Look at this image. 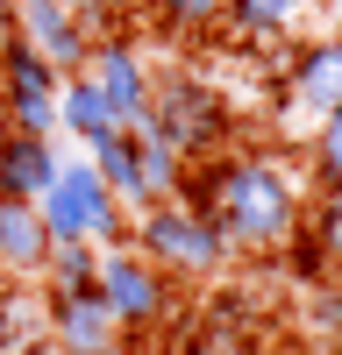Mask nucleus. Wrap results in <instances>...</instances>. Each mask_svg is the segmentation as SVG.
Masks as SVG:
<instances>
[{
  "label": "nucleus",
  "instance_id": "1",
  "mask_svg": "<svg viewBox=\"0 0 342 355\" xmlns=\"http://www.w3.org/2000/svg\"><path fill=\"white\" fill-rule=\"evenodd\" d=\"M179 206H193V214L221 234V242H228V256H278V249L300 234L307 192H300V178L285 171L278 157L243 150V157L186 164Z\"/></svg>",
  "mask_w": 342,
  "mask_h": 355
},
{
  "label": "nucleus",
  "instance_id": "2",
  "mask_svg": "<svg viewBox=\"0 0 342 355\" xmlns=\"http://www.w3.org/2000/svg\"><path fill=\"white\" fill-rule=\"evenodd\" d=\"M142 135H157L179 164H214L221 142L236 135V107L221 100V85L193 78V71H171V78L150 85V128Z\"/></svg>",
  "mask_w": 342,
  "mask_h": 355
},
{
  "label": "nucleus",
  "instance_id": "3",
  "mask_svg": "<svg viewBox=\"0 0 342 355\" xmlns=\"http://www.w3.org/2000/svg\"><path fill=\"white\" fill-rule=\"evenodd\" d=\"M129 249L150 263L157 277H171V284H214L228 263H236V256H228V242L193 214V206H179V199L136 214V220H129Z\"/></svg>",
  "mask_w": 342,
  "mask_h": 355
},
{
  "label": "nucleus",
  "instance_id": "4",
  "mask_svg": "<svg viewBox=\"0 0 342 355\" xmlns=\"http://www.w3.org/2000/svg\"><path fill=\"white\" fill-rule=\"evenodd\" d=\"M43 214V234L50 242H86V249H122L129 242V214L107 199V185L93 178V164L86 157H65L50 178V192L36 199Z\"/></svg>",
  "mask_w": 342,
  "mask_h": 355
},
{
  "label": "nucleus",
  "instance_id": "5",
  "mask_svg": "<svg viewBox=\"0 0 342 355\" xmlns=\"http://www.w3.org/2000/svg\"><path fill=\"white\" fill-rule=\"evenodd\" d=\"M93 291H100V306L114 313L122 341H129V334L142 341V334H157L164 320H171V277H157L129 242H122V249H100V277H93Z\"/></svg>",
  "mask_w": 342,
  "mask_h": 355
},
{
  "label": "nucleus",
  "instance_id": "6",
  "mask_svg": "<svg viewBox=\"0 0 342 355\" xmlns=\"http://www.w3.org/2000/svg\"><path fill=\"white\" fill-rule=\"evenodd\" d=\"M86 78L107 93L122 135H142V128H150V85H157V78H150V64H142V50H136V28L100 36L93 50H86Z\"/></svg>",
  "mask_w": 342,
  "mask_h": 355
},
{
  "label": "nucleus",
  "instance_id": "7",
  "mask_svg": "<svg viewBox=\"0 0 342 355\" xmlns=\"http://www.w3.org/2000/svg\"><path fill=\"white\" fill-rule=\"evenodd\" d=\"M43 348L57 355H122V327L100 291H43Z\"/></svg>",
  "mask_w": 342,
  "mask_h": 355
},
{
  "label": "nucleus",
  "instance_id": "8",
  "mask_svg": "<svg viewBox=\"0 0 342 355\" xmlns=\"http://www.w3.org/2000/svg\"><path fill=\"white\" fill-rule=\"evenodd\" d=\"M278 93L293 100L300 114H342V28L328 36H307L285 50V71H278Z\"/></svg>",
  "mask_w": 342,
  "mask_h": 355
},
{
  "label": "nucleus",
  "instance_id": "9",
  "mask_svg": "<svg viewBox=\"0 0 342 355\" xmlns=\"http://www.w3.org/2000/svg\"><path fill=\"white\" fill-rule=\"evenodd\" d=\"M15 36L36 50L57 78H79L86 71V50H93V43L79 36L72 0H15Z\"/></svg>",
  "mask_w": 342,
  "mask_h": 355
},
{
  "label": "nucleus",
  "instance_id": "10",
  "mask_svg": "<svg viewBox=\"0 0 342 355\" xmlns=\"http://www.w3.org/2000/svg\"><path fill=\"white\" fill-rule=\"evenodd\" d=\"M50 263V234H43V214L28 199H0V277L15 284H36Z\"/></svg>",
  "mask_w": 342,
  "mask_h": 355
},
{
  "label": "nucleus",
  "instance_id": "11",
  "mask_svg": "<svg viewBox=\"0 0 342 355\" xmlns=\"http://www.w3.org/2000/svg\"><path fill=\"white\" fill-rule=\"evenodd\" d=\"M57 164H65L57 142H43V135H8V150H0V199H28V206H36V199L50 192Z\"/></svg>",
  "mask_w": 342,
  "mask_h": 355
},
{
  "label": "nucleus",
  "instance_id": "12",
  "mask_svg": "<svg viewBox=\"0 0 342 355\" xmlns=\"http://www.w3.org/2000/svg\"><path fill=\"white\" fill-rule=\"evenodd\" d=\"M314 0H221V36L228 43H285L307 21Z\"/></svg>",
  "mask_w": 342,
  "mask_h": 355
},
{
  "label": "nucleus",
  "instance_id": "13",
  "mask_svg": "<svg viewBox=\"0 0 342 355\" xmlns=\"http://www.w3.org/2000/svg\"><path fill=\"white\" fill-rule=\"evenodd\" d=\"M57 128H65L72 142H86V150H100L107 135H122V121H114V107H107V93H100V85L86 78V71L57 85Z\"/></svg>",
  "mask_w": 342,
  "mask_h": 355
},
{
  "label": "nucleus",
  "instance_id": "14",
  "mask_svg": "<svg viewBox=\"0 0 342 355\" xmlns=\"http://www.w3.org/2000/svg\"><path fill=\"white\" fill-rule=\"evenodd\" d=\"M86 164H93V178L107 185V199L122 206V214H150V192H142V164H136V135H107L100 150H86Z\"/></svg>",
  "mask_w": 342,
  "mask_h": 355
},
{
  "label": "nucleus",
  "instance_id": "15",
  "mask_svg": "<svg viewBox=\"0 0 342 355\" xmlns=\"http://www.w3.org/2000/svg\"><path fill=\"white\" fill-rule=\"evenodd\" d=\"M36 348H43V299L0 277V355H36Z\"/></svg>",
  "mask_w": 342,
  "mask_h": 355
},
{
  "label": "nucleus",
  "instance_id": "16",
  "mask_svg": "<svg viewBox=\"0 0 342 355\" xmlns=\"http://www.w3.org/2000/svg\"><path fill=\"white\" fill-rule=\"evenodd\" d=\"M300 234L314 242V256L342 277V192H321V199H314L307 214H300Z\"/></svg>",
  "mask_w": 342,
  "mask_h": 355
},
{
  "label": "nucleus",
  "instance_id": "17",
  "mask_svg": "<svg viewBox=\"0 0 342 355\" xmlns=\"http://www.w3.org/2000/svg\"><path fill=\"white\" fill-rule=\"evenodd\" d=\"M307 178H314V192H342V114H321V121H314Z\"/></svg>",
  "mask_w": 342,
  "mask_h": 355
},
{
  "label": "nucleus",
  "instance_id": "18",
  "mask_svg": "<svg viewBox=\"0 0 342 355\" xmlns=\"http://www.w3.org/2000/svg\"><path fill=\"white\" fill-rule=\"evenodd\" d=\"M100 277V249L86 242H50V263H43V284L50 291H93Z\"/></svg>",
  "mask_w": 342,
  "mask_h": 355
},
{
  "label": "nucleus",
  "instance_id": "19",
  "mask_svg": "<svg viewBox=\"0 0 342 355\" xmlns=\"http://www.w3.org/2000/svg\"><path fill=\"white\" fill-rule=\"evenodd\" d=\"M136 164H142V192H150V206L179 199V185H186V164L171 157L157 135H136Z\"/></svg>",
  "mask_w": 342,
  "mask_h": 355
},
{
  "label": "nucleus",
  "instance_id": "20",
  "mask_svg": "<svg viewBox=\"0 0 342 355\" xmlns=\"http://www.w3.org/2000/svg\"><path fill=\"white\" fill-rule=\"evenodd\" d=\"M142 15H150L164 36H200V28L221 21V0H136Z\"/></svg>",
  "mask_w": 342,
  "mask_h": 355
},
{
  "label": "nucleus",
  "instance_id": "21",
  "mask_svg": "<svg viewBox=\"0 0 342 355\" xmlns=\"http://www.w3.org/2000/svg\"><path fill=\"white\" fill-rule=\"evenodd\" d=\"M314 327H321L328 341L342 334V284H335V291H314Z\"/></svg>",
  "mask_w": 342,
  "mask_h": 355
},
{
  "label": "nucleus",
  "instance_id": "22",
  "mask_svg": "<svg viewBox=\"0 0 342 355\" xmlns=\"http://www.w3.org/2000/svg\"><path fill=\"white\" fill-rule=\"evenodd\" d=\"M0 43H15V0H0Z\"/></svg>",
  "mask_w": 342,
  "mask_h": 355
},
{
  "label": "nucleus",
  "instance_id": "23",
  "mask_svg": "<svg viewBox=\"0 0 342 355\" xmlns=\"http://www.w3.org/2000/svg\"><path fill=\"white\" fill-rule=\"evenodd\" d=\"M8 135H15V121H8V107H0V150H8Z\"/></svg>",
  "mask_w": 342,
  "mask_h": 355
},
{
  "label": "nucleus",
  "instance_id": "24",
  "mask_svg": "<svg viewBox=\"0 0 342 355\" xmlns=\"http://www.w3.org/2000/svg\"><path fill=\"white\" fill-rule=\"evenodd\" d=\"M179 355H214V348H207V341H193V348H179Z\"/></svg>",
  "mask_w": 342,
  "mask_h": 355
},
{
  "label": "nucleus",
  "instance_id": "25",
  "mask_svg": "<svg viewBox=\"0 0 342 355\" xmlns=\"http://www.w3.org/2000/svg\"><path fill=\"white\" fill-rule=\"evenodd\" d=\"M335 348H342V334H335Z\"/></svg>",
  "mask_w": 342,
  "mask_h": 355
}]
</instances>
